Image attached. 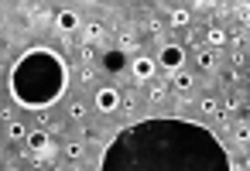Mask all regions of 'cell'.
Instances as JSON below:
<instances>
[{
    "mask_svg": "<svg viewBox=\"0 0 250 171\" xmlns=\"http://www.w3.org/2000/svg\"><path fill=\"white\" fill-rule=\"evenodd\" d=\"M154 65H161L168 76H175V72H182V65H185V48L182 45H161V52H158V62Z\"/></svg>",
    "mask_w": 250,
    "mask_h": 171,
    "instance_id": "cell-1",
    "label": "cell"
},
{
    "mask_svg": "<svg viewBox=\"0 0 250 171\" xmlns=\"http://www.w3.org/2000/svg\"><path fill=\"white\" fill-rule=\"evenodd\" d=\"M52 144V133L48 130H28V147H31V154L35 151H45Z\"/></svg>",
    "mask_w": 250,
    "mask_h": 171,
    "instance_id": "cell-8",
    "label": "cell"
},
{
    "mask_svg": "<svg viewBox=\"0 0 250 171\" xmlns=\"http://www.w3.org/2000/svg\"><path fill=\"white\" fill-rule=\"evenodd\" d=\"M96 110L100 113H117L120 110V89L117 86H100L96 89Z\"/></svg>",
    "mask_w": 250,
    "mask_h": 171,
    "instance_id": "cell-2",
    "label": "cell"
},
{
    "mask_svg": "<svg viewBox=\"0 0 250 171\" xmlns=\"http://www.w3.org/2000/svg\"><path fill=\"white\" fill-rule=\"evenodd\" d=\"M199 110H202L206 116H216V113H219V103H216L212 96H202V99H199Z\"/></svg>",
    "mask_w": 250,
    "mask_h": 171,
    "instance_id": "cell-17",
    "label": "cell"
},
{
    "mask_svg": "<svg viewBox=\"0 0 250 171\" xmlns=\"http://www.w3.org/2000/svg\"><path fill=\"white\" fill-rule=\"evenodd\" d=\"M168 93H171V89H168V82H151V86H147V99H151L154 106H158V103H165V99H168Z\"/></svg>",
    "mask_w": 250,
    "mask_h": 171,
    "instance_id": "cell-12",
    "label": "cell"
},
{
    "mask_svg": "<svg viewBox=\"0 0 250 171\" xmlns=\"http://www.w3.org/2000/svg\"><path fill=\"white\" fill-rule=\"evenodd\" d=\"M144 28L151 31V38H161V31H165V24H161L158 18H147V21H144Z\"/></svg>",
    "mask_w": 250,
    "mask_h": 171,
    "instance_id": "cell-19",
    "label": "cell"
},
{
    "mask_svg": "<svg viewBox=\"0 0 250 171\" xmlns=\"http://www.w3.org/2000/svg\"><path fill=\"white\" fill-rule=\"evenodd\" d=\"M79 58H83V62H93V58H96V52H93L89 45H83V48H79Z\"/></svg>",
    "mask_w": 250,
    "mask_h": 171,
    "instance_id": "cell-21",
    "label": "cell"
},
{
    "mask_svg": "<svg viewBox=\"0 0 250 171\" xmlns=\"http://www.w3.org/2000/svg\"><path fill=\"white\" fill-rule=\"evenodd\" d=\"M233 137H236V144H240V147H247V140H250V127H247V120H240V123H236V133H233Z\"/></svg>",
    "mask_w": 250,
    "mask_h": 171,
    "instance_id": "cell-18",
    "label": "cell"
},
{
    "mask_svg": "<svg viewBox=\"0 0 250 171\" xmlns=\"http://www.w3.org/2000/svg\"><path fill=\"white\" fill-rule=\"evenodd\" d=\"M86 113H89L86 99H76V103H69V116H72L76 123H83V120H86Z\"/></svg>",
    "mask_w": 250,
    "mask_h": 171,
    "instance_id": "cell-16",
    "label": "cell"
},
{
    "mask_svg": "<svg viewBox=\"0 0 250 171\" xmlns=\"http://www.w3.org/2000/svg\"><path fill=\"white\" fill-rule=\"evenodd\" d=\"M154 69H158L154 58H147V55H137V58L130 62V72H134L137 82H151V79H154Z\"/></svg>",
    "mask_w": 250,
    "mask_h": 171,
    "instance_id": "cell-4",
    "label": "cell"
},
{
    "mask_svg": "<svg viewBox=\"0 0 250 171\" xmlns=\"http://www.w3.org/2000/svg\"><path fill=\"white\" fill-rule=\"evenodd\" d=\"M62 151H65L69 161H83V157H86V144H83V140H69Z\"/></svg>",
    "mask_w": 250,
    "mask_h": 171,
    "instance_id": "cell-15",
    "label": "cell"
},
{
    "mask_svg": "<svg viewBox=\"0 0 250 171\" xmlns=\"http://www.w3.org/2000/svg\"><path fill=\"white\" fill-rule=\"evenodd\" d=\"M233 41H236V48H243V41H247V35H243V28H240V31L233 35Z\"/></svg>",
    "mask_w": 250,
    "mask_h": 171,
    "instance_id": "cell-23",
    "label": "cell"
},
{
    "mask_svg": "<svg viewBox=\"0 0 250 171\" xmlns=\"http://www.w3.org/2000/svg\"><path fill=\"white\" fill-rule=\"evenodd\" d=\"M192 86H195V79H192L188 72H175V76H171V86H168V89H178V93H185V96H188V89H192Z\"/></svg>",
    "mask_w": 250,
    "mask_h": 171,
    "instance_id": "cell-11",
    "label": "cell"
},
{
    "mask_svg": "<svg viewBox=\"0 0 250 171\" xmlns=\"http://www.w3.org/2000/svg\"><path fill=\"white\" fill-rule=\"evenodd\" d=\"M83 35H86V41H83V45H89V41H103V35H106V31H103V24H100V21H89V24H83Z\"/></svg>",
    "mask_w": 250,
    "mask_h": 171,
    "instance_id": "cell-13",
    "label": "cell"
},
{
    "mask_svg": "<svg viewBox=\"0 0 250 171\" xmlns=\"http://www.w3.org/2000/svg\"><path fill=\"white\" fill-rule=\"evenodd\" d=\"M137 45H141V35H137L134 28H124V31H120V45H117V48L127 55V52H134Z\"/></svg>",
    "mask_w": 250,
    "mask_h": 171,
    "instance_id": "cell-9",
    "label": "cell"
},
{
    "mask_svg": "<svg viewBox=\"0 0 250 171\" xmlns=\"http://www.w3.org/2000/svg\"><path fill=\"white\" fill-rule=\"evenodd\" d=\"M206 45H209V52H212V48H226V45H229V35H226V28H219V24H209V31H206Z\"/></svg>",
    "mask_w": 250,
    "mask_h": 171,
    "instance_id": "cell-6",
    "label": "cell"
},
{
    "mask_svg": "<svg viewBox=\"0 0 250 171\" xmlns=\"http://www.w3.org/2000/svg\"><path fill=\"white\" fill-rule=\"evenodd\" d=\"M195 65H199L202 72H216V55H212L209 48H195Z\"/></svg>",
    "mask_w": 250,
    "mask_h": 171,
    "instance_id": "cell-10",
    "label": "cell"
},
{
    "mask_svg": "<svg viewBox=\"0 0 250 171\" xmlns=\"http://www.w3.org/2000/svg\"><path fill=\"white\" fill-rule=\"evenodd\" d=\"M233 7H236V18H240V21H247V14H250V11H247V4H233Z\"/></svg>",
    "mask_w": 250,
    "mask_h": 171,
    "instance_id": "cell-22",
    "label": "cell"
},
{
    "mask_svg": "<svg viewBox=\"0 0 250 171\" xmlns=\"http://www.w3.org/2000/svg\"><path fill=\"white\" fill-rule=\"evenodd\" d=\"M79 28H83V21H79V14H76V11H69V7H65V11H59V14H55V31H59V35H65V38H69V35H72V31H79Z\"/></svg>",
    "mask_w": 250,
    "mask_h": 171,
    "instance_id": "cell-3",
    "label": "cell"
},
{
    "mask_svg": "<svg viewBox=\"0 0 250 171\" xmlns=\"http://www.w3.org/2000/svg\"><path fill=\"white\" fill-rule=\"evenodd\" d=\"M103 69L113 72V76L124 72V69H127V55H124L120 48H106V52H103Z\"/></svg>",
    "mask_w": 250,
    "mask_h": 171,
    "instance_id": "cell-5",
    "label": "cell"
},
{
    "mask_svg": "<svg viewBox=\"0 0 250 171\" xmlns=\"http://www.w3.org/2000/svg\"><path fill=\"white\" fill-rule=\"evenodd\" d=\"M188 21H192L188 7H168V24L171 28H188Z\"/></svg>",
    "mask_w": 250,
    "mask_h": 171,
    "instance_id": "cell-7",
    "label": "cell"
},
{
    "mask_svg": "<svg viewBox=\"0 0 250 171\" xmlns=\"http://www.w3.org/2000/svg\"><path fill=\"white\" fill-rule=\"evenodd\" d=\"M7 140H28V127L21 120H7Z\"/></svg>",
    "mask_w": 250,
    "mask_h": 171,
    "instance_id": "cell-14",
    "label": "cell"
},
{
    "mask_svg": "<svg viewBox=\"0 0 250 171\" xmlns=\"http://www.w3.org/2000/svg\"><path fill=\"white\" fill-rule=\"evenodd\" d=\"M79 79H83V86H93V82H96V69H89V65H86Z\"/></svg>",
    "mask_w": 250,
    "mask_h": 171,
    "instance_id": "cell-20",
    "label": "cell"
}]
</instances>
